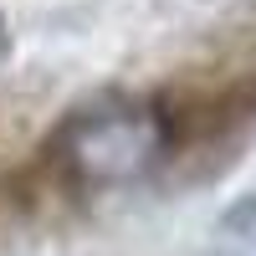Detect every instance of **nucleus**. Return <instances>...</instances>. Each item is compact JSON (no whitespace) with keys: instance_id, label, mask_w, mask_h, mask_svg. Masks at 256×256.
<instances>
[{"instance_id":"1","label":"nucleus","mask_w":256,"mask_h":256,"mask_svg":"<svg viewBox=\"0 0 256 256\" xmlns=\"http://www.w3.org/2000/svg\"><path fill=\"white\" fill-rule=\"evenodd\" d=\"M164 148V128L154 113L144 108H102V113H82L67 138L62 154L77 169V180L88 184H123L138 180Z\"/></svg>"}]
</instances>
